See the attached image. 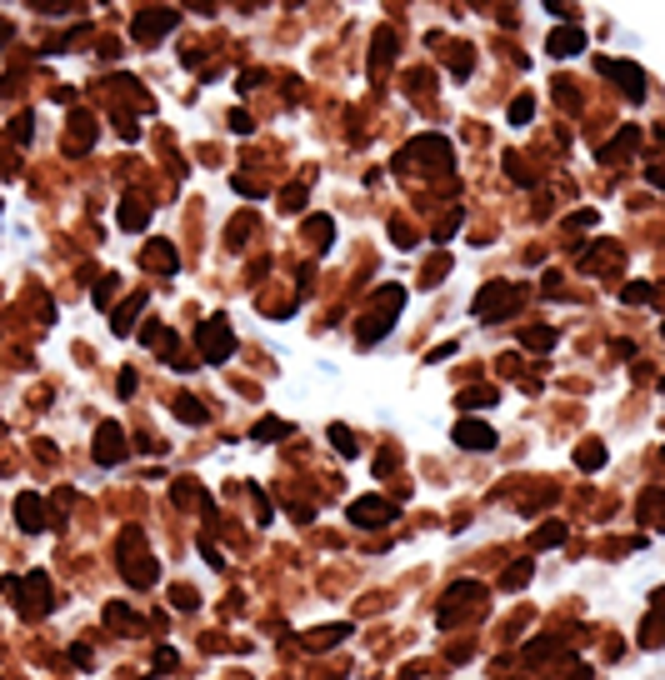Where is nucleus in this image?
<instances>
[{"instance_id":"f257e3e1","label":"nucleus","mask_w":665,"mask_h":680,"mask_svg":"<svg viewBox=\"0 0 665 680\" xmlns=\"http://www.w3.org/2000/svg\"><path fill=\"white\" fill-rule=\"evenodd\" d=\"M506 305H515V286H506V280H490V286L475 296V315L480 320H495Z\"/></svg>"},{"instance_id":"f03ea898","label":"nucleus","mask_w":665,"mask_h":680,"mask_svg":"<svg viewBox=\"0 0 665 680\" xmlns=\"http://www.w3.org/2000/svg\"><path fill=\"white\" fill-rule=\"evenodd\" d=\"M126 456V430L121 425H100V435H95V461L100 466H116Z\"/></svg>"},{"instance_id":"7ed1b4c3","label":"nucleus","mask_w":665,"mask_h":680,"mask_svg":"<svg viewBox=\"0 0 665 680\" xmlns=\"http://www.w3.org/2000/svg\"><path fill=\"white\" fill-rule=\"evenodd\" d=\"M200 351H205V360H226V351H231V325H226V320H210V325L200 330Z\"/></svg>"},{"instance_id":"20e7f679","label":"nucleus","mask_w":665,"mask_h":680,"mask_svg":"<svg viewBox=\"0 0 665 680\" xmlns=\"http://www.w3.org/2000/svg\"><path fill=\"white\" fill-rule=\"evenodd\" d=\"M456 445H465V450H490V445H495V430H490V425H475V420H460V425H456Z\"/></svg>"},{"instance_id":"39448f33","label":"nucleus","mask_w":665,"mask_h":680,"mask_svg":"<svg viewBox=\"0 0 665 680\" xmlns=\"http://www.w3.org/2000/svg\"><path fill=\"white\" fill-rule=\"evenodd\" d=\"M350 521H360V526H385V521H391V505L375 500V495H365V500L350 505Z\"/></svg>"},{"instance_id":"423d86ee","label":"nucleus","mask_w":665,"mask_h":680,"mask_svg":"<svg viewBox=\"0 0 665 680\" xmlns=\"http://www.w3.org/2000/svg\"><path fill=\"white\" fill-rule=\"evenodd\" d=\"M600 71H605V75H616V80L626 85V95H635V100H640V90H645L640 80H645V75H640L635 66H626V61H600Z\"/></svg>"},{"instance_id":"0eeeda50","label":"nucleus","mask_w":665,"mask_h":680,"mask_svg":"<svg viewBox=\"0 0 665 680\" xmlns=\"http://www.w3.org/2000/svg\"><path fill=\"white\" fill-rule=\"evenodd\" d=\"M171 25H176V11H145V16L135 20V35L150 40V35H165Z\"/></svg>"},{"instance_id":"6e6552de","label":"nucleus","mask_w":665,"mask_h":680,"mask_svg":"<svg viewBox=\"0 0 665 680\" xmlns=\"http://www.w3.org/2000/svg\"><path fill=\"white\" fill-rule=\"evenodd\" d=\"M16 516H20L25 530H45V505H40L35 495H20V500H16Z\"/></svg>"},{"instance_id":"1a4fd4ad","label":"nucleus","mask_w":665,"mask_h":680,"mask_svg":"<svg viewBox=\"0 0 665 680\" xmlns=\"http://www.w3.org/2000/svg\"><path fill=\"white\" fill-rule=\"evenodd\" d=\"M545 50H550V55H580V50H585V35H580L575 25H571V30H556Z\"/></svg>"},{"instance_id":"9d476101","label":"nucleus","mask_w":665,"mask_h":680,"mask_svg":"<svg viewBox=\"0 0 665 680\" xmlns=\"http://www.w3.org/2000/svg\"><path fill=\"white\" fill-rule=\"evenodd\" d=\"M145 265H160V270H176V255L165 250V245H150V250H145Z\"/></svg>"},{"instance_id":"9b49d317","label":"nucleus","mask_w":665,"mask_h":680,"mask_svg":"<svg viewBox=\"0 0 665 680\" xmlns=\"http://www.w3.org/2000/svg\"><path fill=\"white\" fill-rule=\"evenodd\" d=\"M330 440H336V450H341V456H355V440H350V430H346V425H330Z\"/></svg>"},{"instance_id":"f8f14e48","label":"nucleus","mask_w":665,"mask_h":680,"mask_svg":"<svg viewBox=\"0 0 665 680\" xmlns=\"http://www.w3.org/2000/svg\"><path fill=\"white\" fill-rule=\"evenodd\" d=\"M305 231H310V241H315L320 250L330 245V220H325V215H320V220H310V225H305Z\"/></svg>"},{"instance_id":"ddd939ff","label":"nucleus","mask_w":665,"mask_h":680,"mask_svg":"<svg viewBox=\"0 0 665 680\" xmlns=\"http://www.w3.org/2000/svg\"><path fill=\"white\" fill-rule=\"evenodd\" d=\"M460 406H465V411H475V406L485 411V406H495V401H490V390H465V395H460Z\"/></svg>"},{"instance_id":"4468645a","label":"nucleus","mask_w":665,"mask_h":680,"mask_svg":"<svg viewBox=\"0 0 665 680\" xmlns=\"http://www.w3.org/2000/svg\"><path fill=\"white\" fill-rule=\"evenodd\" d=\"M121 225H126V231H140V225H145V210H140V205H126V210H121Z\"/></svg>"},{"instance_id":"2eb2a0df","label":"nucleus","mask_w":665,"mask_h":680,"mask_svg":"<svg viewBox=\"0 0 665 680\" xmlns=\"http://www.w3.org/2000/svg\"><path fill=\"white\" fill-rule=\"evenodd\" d=\"M600 461H605V450H600V445H580V466H585V470H595Z\"/></svg>"},{"instance_id":"dca6fc26","label":"nucleus","mask_w":665,"mask_h":680,"mask_svg":"<svg viewBox=\"0 0 665 680\" xmlns=\"http://www.w3.org/2000/svg\"><path fill=\"white\" fill-rule=\"evenodd\" d=\"M530 121V95H520L515 105H511V126H525Z\"/></svg>"},{"instance_id":"f3484780","label":"nucleus","mask_w":665,"mask_h":680,"mask_svg":"<svg viewBox=\"0 0 665 680\" xmlns=\"http://www.w3.org/2000/svg\"><path fill=\"white\" fill-rule=\"evenodd\" d=\"M556 540H566V526H545V530L535 535V545H556Z\"/></svg>"},{"instance_id":"a211bd4d","label":"nucleus","mask_w":665,"mask_h":680,"mask_svg":"<svg viewBox=\"0 0 665 680\" xmlns=\"http://www.w3.org/2000/svg\"><path fill=\"white\" fill-rule=\"evenodd\" d=\"M255 435H260V440H265V435H286V425H281V420H260Z\"/></svg>"},{"instance_id":"6ab92c4d","label":"nucleus","mask_w":665,"mask_h":680,"mask_svg":"<svg viewBox=\"0 0 665 680\" xmlns=\"http://www.w3.org/2000/svg\"><path fill=\"white\" fill-rule=\"evenodd\" d=\"M626 300H650V286H626Z\"/></svg>"}]
</instances>
